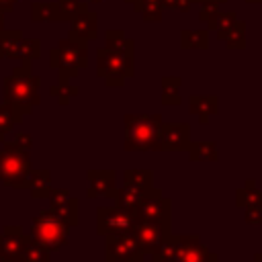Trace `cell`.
I'll use <instances>...</instances> for the list:
<instances>
[{"label":"cell","instance_id":"cell-43","mask_svg":"<svg viewBox=\"0 0 262 262\" xmlns=\"http://www.w3.org/2000/svg\"><path fill=\"white\" fill-rule=\"evenodd\" d=\"M254 262H262V252H256L254 254Z\"/></svg>","mask_w":262,"mask_h":262},{"label":"cell","instance_id":"cell-24","mask_svg":"<svg viewBox=\"0 0 262 262\" xmlns=\"http://www.w3.org/2000/svg\"><path fill=\"white\" fill-rule=\"evenodd\" d=\"M176 242H178V233H172V229L166 231L160 237L158 246L149 254L151 256V262H172L174 252H176Z\"/></svg>","mask_w":262,"mask_h":262},{"label":"cell","instance_id":"cell-30","mask_svg":"<svg viewBox=\"0 0 262 262\" xmlns=\"http://www.w3.org/2000/svg\"><path fill=\"white\" fill-rule=\"evenodd\" d=\"M182 49H207L209 47V29H182L180 31Z\"/></svg>","mask_w":262,"mask_h":262},{"label":"cell","instance_id":"cell-46","mask_svg":"<svg viewBox=\"0 0 262 262\" xmlns=\"http://www.w3.org/2000/svg\"><path fill=\"white\" fill-rule=\"evenodd\" d=\"M86 2H102V0H86Z\"/></svg>","mask_w":262,"mask_h":262},{"label":"cell","instance_id":"cell-11","mask_svg":"<svg viewBox=\"0 0 262 262\" xmlns=\"http://www.w3.org/2000/svg\"><path fill=\"white\" fill-rule=\"evenodd\" d=\"M49 209L72 229L80 225V201L70 194L68 188H53L47 194Z\"/></svg>","mask_w":262,"mask_h":262},{"label":"cell","instance_id":"cell-14","mask_svg":"<svg viewBox=\"0 0 262 262\" xmlns=\"http://www.w3.org/2000/svg\"><path fill=\"white\" fill-rule=\"evenodd\" d=\"M88 199H100V196H113L117 190V172L115 170H88Z\"/></svg>","mask_w":262,"mask_h":262},{"label":"cell","instance_id":"cell-47","mask_svg":"<svg viewBox=\"0 0 262 262\" xmlns=\"http://www.w3.org/2000/svg\"><path fill=\"white\" fill-rule=\"evenodd\" d=\"M0 262H6V260H4V256H2V254H0Z\"/></svg>","mask_w":262,"mask_h":262},{"label":"cell","instance_id":"cell-15","mask_svg":"<svg viewBox=\"0 0 262 262\" xmlns=\"http://www.w3.org/2000/svg\"><path fill=\"white\" fill-rule=\"evenodd\" d=\"M170 229H172V227H162V225H158V223L137 219L135 225H133V229H131V235L135 237V242H137L141 254L145 256V254H151V250L158 246L160 237H162L166 231H170Z\"/></svg>","mask_w":262,"mask_h":262},{"label":"cell","instance_id":"cell-44","mask_svg":"<svg viewBox=\"0 0 262 262\" xmlns=\"http://www.w3.org/2000/svg\"><path fill=\"white\" fill-rule=\"evenodd\" d=\"M2 29H4V16L0 14V33H2Z\"/></svg>","mask_w":262,"mask_h":262},{"label":"cell","instance_id":"cell-36","mask_svg":"<svg viewBox=\"0 0 262 262\" xmlns=\"http://www.w3.org/2000/svg\"><path fill=\"white\" fill-rule=\"evenodd\" d=\"M237 20V14L233 12V10H221V14H219V18H217V23H215V33H217V37H219V41H223V37L227 35V31L231 29V25Z\"/></svg>","mask_w":262,"mask_h":262},{"label":"cell","instance_id":"cell-16","mask_svg":"<svg viewBox=\"0 0 262 262\" xmlns=\"http://www.w3.org/2000/svg\"><path fill=\"white\" fill-rule=\"evenodd\" d=\"M25 242V231L20 225H4L0 231V254L6 262H14Z\"/></svg>","mask_w":262,"mask_h":262},{"label":"cell","instance_id":"cell-23","mask_svg":"<svg viewBox=\"0 0 262 262\" xmlns=\"http://www.w3.org/2000/svg\"><path fill=\"white\" fill-rule=\"evenodd\" d=\"M29 192L33 199H47L51 190V172L47 168L43 170H31L29 174Z\"/></svg>","mask_w":262,"mask_h":262},{"label":"cell","instance_id":"cell-40","mask_svg":"<svg viewBox=\"0 0 262 262\" xmlns=\"http://www.w3.org/2000/svg\"><path fill=\"white\" fill-rule=\"evenodd\" d=\"M14 141H16L18 145H23L25 149H31V147H33V137H31L29 133H25V131H18L16 137H14Z\"/></svg>","mask_w":262,"mask_h":262},{"label":"cell","instance_id":"cell-37","mask_svg":"<svg viewBox=\"0 0 262 262\" xmlns=\"http://www.w3.org/2000/svg\"><path fill=\"white\" fill-rule=\"evenodd\" d=\"M57 4H59V8H61V14H63V20H72L80 10H84V8H88V2H84V0H55Z\"/></svg>","mask_w":262,"mask_h":262},{"label":"cell","instance_id":"cell-27","mask_svg":"<svg viewBox=\"0 0 262 262\" xmlns=\"http://www.w3.org/2000/svg\"><path fill=\"white\" fill-rule=\"evenodd\" d=\"M186 151L192 162H217L219 160L215 141H190Z\"/></svg>","mask_w":262,"mask_h":262},{"label":"cell","instance_id":"cell-22","mask_svg":"<svg viewBox=\"0 0 262 262\" xmlns=\"http://www.w3.org/2000/svg\"><path fill=\"white\" fill-rule=\"evenodd\" d=\"M23 43L20 29H2L0 33V59H18V49Z\"/></svg>","mask_w":262,"mask_h":262},{"label":"cell","instance_id":"cell-10","mask_svg":"<svg viewBox=\"0 0 262 262\" xmlns=\"http://www.w3.org/2000/svg\"><path fill=\"white\" fill-rule=\"evenodd\" d=\"M141 258L143 254L131 233L104 237V260L106 262H137Z\"/></svg>","mask_w":262,"mask_h":262},{"label":"cell","instance_id":"cell-29","mask_svg":"<svg viewBox=\"0 0 262 262\" xmlns=\"http://www.w3.org/2000/svg\"><path fill=\"white\" fill-rule=\"evenodd\" d=\"M125 2L133 4V10L137 14H141L143 20H147V23L162 20V14H164L162 0H125Z\"/></svg>","mask_w":262,"mask_h":262},{"label":"cell","instance_id":"cell-31","mask_svg":"<svg viewBox=\"0 0 262 262\" xmlns=\"http://www.w3.org/2000/svg\"><path fill=\"white\" fill-rule=\"evenodd\" d=\"M223 43L227 49H244L246 47V23L237 18L227 31V35L223 37Z\"/></svg>","mask_w":262,"mask_h":262},{"label":"cell","instance_id":"cell-45","mask_svg":"<svg viewBox=\"0 0 262 262\" xmlns=\"http://www.w3.org/2000/svg\"><path fill=\"white\" fill-rule=\"evenodd\" d=\"M248 4H262V0H246Z\"/></svg>","mask_w":262,"mask_h":262},{"label":"cell","instance_id":"cell-7","mask_svg":"<svg viewBox=\"0 0 262 262\" xmlns=\"http://www.w3.org/2000/svg\"><path fill=\"white\" fill-rule=\"evenodd\" d=\"M137 217L115 207H98L96 209V233L100 237L106 235H123V233H131L133 225H135Z\"/></svg>","mask_w":262,"mask_h":262},{"label":"cell","instance_id":"cell-8","mask_svg":"<svg viewBox=\"0 0 262 262\" xmlns=\"http://www.w3.org/2000/svg\"><path fill=\"white\" fill-rule=\"evenodd\" d=\"M135 217L162 227H172V201L162 194V188L154 194H145L135 211Z\"/></svg>","mask_w":262,"mask_h":262},{"label":"cell","instance_id":"cell-28","mask_svg":"<svg viewBox=\"0 0 262 262\" xmlns=\"http://www.w3.org/2000/svg\"><path fill=\"white\" fill-rule=\"evenodd\" d=\"M235 205L242 209L252 205H262V190L256 186L254 178H246V184L235 190Z\"/></svg>","mask_w":262,"mask_h":262},{"label":"cell","instance_id":"cell-19","mask_svg":"<svg viewBox=\"0 0 262 262\" xmlns=\"http://www.w3.org/2000/svg\"><path fill=\"white\" fill-rule=\"evenodd\" d=\"M49 256H51V252L41 242H37L31 233H25L23 248L14 262H49Z\"/></svg>","mask_w":262,"mask_h":262},{"label":"cell","instance_id":"cell-12","mask_svg":"<svg viewBox=\"0 0 262 262\" xmlns=\"http://www.w3.org/2000/svg\"><path fill=\"white\" fill-rule=\"evenodd\" d=\"M192 127L188 123H164L160 131L162 151H186L190 145Z\"/></svg>","mask_w":262,"mask_h":262},{"label":"cell","instance_id":"cell-26","mask_svg":"<svg viewBox=\"0 0 262 262\" xmlns=\"http://www.w3.org/2000/svg\"><path fill=\"white\" fill-rule=\"evenodd\" d=\"M160 84H162V98H160V102L164 106H178V104H182V98L178 94L180 84H182L180 76H164Z\"/></svg>","mask_w":262,"mask_h":262},{"label":"cell","instance_id":"cell-32","mask_svg":"<svg viewBox=\"0 0 262 262\" xmlns=\"http://www.w3.org/2000/svg\"><path fill=\"white\" fill-rule=\"evenodd\" d=\"M104 47L106 49H115V51L133 49V39H129L125 35V31H121V29H108L104 33Z\"/></svg>","mask_w":262,"mask_h":262},{"label":"cell","instance_id":"cell-48","mask_svg":"<svg viewBox=\"0 0 262 262\" xmlns=\"http://www.w3.org/2000/svg\"><path fill=\"white\" fill-rule=\"evenodd\" d=\"M137 262H145V260H143V258H141V260H137Z\"/></svg>","mask_w":262,"mask_h":262},{"label":"cell","instance_id":"cell-1","mask_svg":"<svg viewBox=\"0 0 262 262\" xmlns=\"http://www.w3.org/2000/svg\"><path fill=\"white\" fill-rule=\"evenodd\" d=\"M160 113H127L125 115V151H162L160 149V131H162Z\"/></svg>","mask_w":262,"mask_h":262},{"label":"cell","instance_id":"cell-39","mask_svg":"<svg viewBox=\"0 0 262 262\" xmlns=\"http://www.w3.org/2000/svg\"><path fill=\"white\" fill-rule=\"evenodd\" d=\"M192 4H194L192 0H162L164 10H178V12H190Z\"/></svg>","mask_w":262,"mask_h":262},{"label":"cell","instance_id":"cell-25","mask_svg":"<svg viewBox=\"0 0 262 262\" xmlns=\"http://www.w3.org/2000/svg\"><path fill=\"white\" fill-rule=\"evenodd\" d=\"M23 113L12 106L10 102H2L0 104V143L6 141V135L14 129V125H18L23 121Z\"/></svg>","mask_w":262,"mask_h":262},{"label":"cell","instance_id":"cell-21","mask_svg":"<svg viewBox=\"0 0 262 262\" xmlns=\"http://www.w3.org/2000/svg\"><path fill=\"white\" fill-rule=\"evenodd\" d=\"M123 178L125 182L137 186L143 194H154L158 192L160 188L154 186V172L151 170H145V168H129L123 172Z\"/></svg>","mask_w":262,"mask_h":262},{"label":"cell","instance_id":"cell-2","mask_svg":"<svg viewBox=\"0 0 262 262\" xmlns=\"http://www.w3.org/2000/svg\"><path fill=\"white\" fill-rule=\"evenodd\" d=\"M39 86H41V78L31 72V66L20 63L12 70L10 76H6L2 80L4 102H10L23 115H31L33 106H37L41 102Z\"/></svg>","mask_w":262,"mask_h":262},{"label":"cell","instance_id":"cell-34","mask_svg":"<svg viewBox=\"0 0 262 262\" xmlns=\"http://www.w3.org/2000/svg\"><path fill=\"white\" fill-rule=\"evenodd\" d=\"M41 55V41L39 39H23L18 49V59L23 66H31Z\"/></svg>","mask_w":262,"mask_h":262},{"label":"cell","instance_id":"cell-5","mask_svg":"<svg viewBox=\"0 0 262 262\" xmlns=\"http://www.w3.org/2000/svg\"><path fill=\"white\" fill-rule=\"evenodd\" d=\"M96 76L111 88H121L133 76V49H96Z\"/></svg>","mask_w":262,"mask_h":262},{"label":"cell","instance_id":"cell-13","mask_svg":"<svg viewBox=\"0 0 262 262\" xmlns=\"http://www.w3.org/2000/svg\"><path fill=\"white\" fill-rule=\"evenodd\" d=\"M96 37H98V14H96V10H90V8L80 10L70 20L68 39L88 43V41H94Z\"/></svg>","mask_w":262,"mask_h":262},{"label":"cell","instance_id":"cell-42","mask_svg":"<svg viewBox=\"0 0 262 262\" xmlns=\"http://www.w3.org/2000/svg\"><path fill=\"white\" fill-rule=\"evenodd\" d=\"M192 2H199V4H205V2H209V4H225L227 0H192Z\"/></svg>","mask_w":262,"mask_h":262},{"label":"cell","instance_id":"cell-35","mask_svg":"<svg viewBox=\"0 0 262 262\" xmlns=\"http://www.w3.org/2000/svg\"><path fill=\"white\" fill-rule=\"evenodd\" d=\"M219 14H221V4H209V2H205V4H201L199 20L205 23L207 29L213 31V29H215V23H217V18H219Z\"/></svg>","mask_w":262,"mask_h":262},{"label":"cell","instance_id":"cell-4","mask_svg":"<svg viewBox=\"0 0 262 262\" xmlns=\"http://www.w3.org/2000/svg\"><path fill=\"white\" fill-rule=\"evenodd\" d=\"M88 66V43L61 39L49 51V68L59 72V82H70Z\"/></svg>","mask_w":262,"mask_h":262},{"label":"cell","instance_id":"cell-17","mask_svg":"<svg viewBox=\"0 0 262 262\" xmlns=\"http://www.w3.org/2000/svg\"><path fill=\"white\" fill-rule=\"evenodd\" d=\"M188 108L192 115L199 117L201 125H207L211 115H215L219 108V98L215 94H192L188 96Z\"/></svg>","mask_w":262,"mask_h":262},{"label":"cell","instance_id":"cell-9","mask_svg":"<svg viewBox=\"0 0 262 262\" xmlns=\"http://www.w3.org/2000/svg\"><path fill=\"white\" fill-rule=\"evenodd\" d=\"M217 260L219 256L201 242L199 233H178L172 262H217Z\"/></svg>","mask_w":262,"mask_h":262},{"label":"cell","instance_id":"cell-18","mask_svg":"<svg viewBox=\"0 0 262 262\" xmlns=\"http://www.w3.org/2000/svg\"><path fill=\"white\" fill-rule=\"evenodd\" d=\"M143 196H145V194H143L137 186H133V184H129V182H123V186L117 188L115 194H113L115 205H117L119 209L131 213V215H135V211H137V207H139V203H141Z\"/></svg>","mask_w":262,"mask_h":262},{"label":"cell","instance_id":"cell-38","mask_svg":"<svg viewBox=\"0 0 262 262\" xmlns=\"http://www.w3.org/2000/svg\"><path fill=\"white\" fill-rule=\"evenodd\" d=\"M244 221L248 225H260L262 223V205L244 207Z\"/></svg>","mask_w":262,"mask_h":262},{"label":"cell","instance_id":"cell-20","mask_svg":"<svg viewBox=\"0 0 262 262\" xmlns=\"http://www.w3.org/2000/svg\"><path fill=\"white\" fill-rule=\"evenodd\" d=\"M31 20L33 23H59L63 20L61 8L57 2H31Z\"/></svg>","mask_w":262,"mask_h":262},{"label":"cell","instance_id":"cell-41","mask_svg":"<svg viewBox=\"0 0 262 262\" xmlns=\"http://www.w3.org/2000/svg\"><path fill=\"white\" fill-rule=\"evenodd\" d=\"M14 2H16V0H0V14L12 12V10H14Z\"/></svg>","mask_w":262,"mask_h":262},{"label":"cell","instance_id":"cell-3","mask_svg":"<svg viewBox=\"0 0 262 262\" xmlns=\"http://www.w3.org/2000/svg\"><path fill=\"white\" fill-rule=\"evenodd\" d=\"M31 158L29 149L18 145L16 141H4L0 149V180L4 186L14 190H23L29 186L31 174Z\"/></svg>","mask_w":262,"mask_h":262},{"label":"cell","instance_id":"cell-33","mask_svg":"<svg viewBox=\"0 0 262 262\" xmlns=\"http://www.w3.org/2000/svg\"><path fill=\"white\" fill-rule=\"evenodd\" d=\"M49 94H51L53 98H57V102H59L61 106H66V104H70V100H72L74 96L80 94V88H78L76 84H70V82H57V84H53V86L49 88Z\"/></svg>","mask_w":262,"mask_h":262},{"label":"cell","instance_id":"cell-6","mask_svg":"<svg viewBox=\"0 0 262 262\" xmlns=\"http://www.w3.org/2000/svg\"><path fill=\"white\" fill-rule=\"evenodd\" d=\"M70 225H66L49 207L43 209L41 213H37L33 217V223H31V235L41 242L49 252H57L66 246L68 242V235H70Z\"/></svg>","mask_w":262,"mask_h":262}]
</instances>
